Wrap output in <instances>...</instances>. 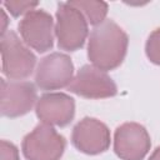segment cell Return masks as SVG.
<instances>
[{"label": "cell", "instance_id": "cell-1", "mask_svg": "<svg viewBox=\"0 0 160 160\" xmlns=\"http://www.w3.org/2000/svg\"><path fill=\"white\" fill-rule=\"evenodd\" d=\"M126 32L111 19L96 25L89 36L88 58L95 68L109 71L119 68L128 51Z\"/></svg>", "mask_w": 160, "mask_h": 160}, {"label": "cell", "instance_id": "cell-2", "mask_svg": "<svg viewBox=\"0 0 160 160\" xmlns=\"http://www.w3.org/2000/svg\"><path fill=\"white\" fill-rule=\"evenodd\" d=\"M1 69L2 74L10 80H21L29 78L35 68L36 56L20 40L18 34L8 30L0 38Z\"/></svg>", "mask_w": 160, "mask_h": 160}, {"label": "cell", "instance_id": "cell-3", "mask_svg": "<svg viewBox=\"0 0 160 160\" xmlns=\"http://www.w3.org/2000/svg\"><path fill=\"white\" fill-rule=\"evenodd\" d=\"M55 16V36L59 49L65 51L81 49L89 34L88 20L84 14L69 1L58 4Z\"/></svg>", "mask_w": 160, "mask_h": 160}, {"label": "cell", "instance_id": "cell-4", "mask_svg": "<svg viewBox=\"0 0 160 160\" xmlns=\"http://www.w3.org/2000/svg\"><path fill=\"white\" fill-rule=\"evenodd\" d=\"M66 141L52 125L41 122L26 134L21 150L26 160H60L65 151Z\"/></svg>", "mask_w": 160, "mask_h": 160}, {"label": "cell", "instance_id": "cell-5", "mask_svg": "<svg viewBox=\"0 0 160 160\" xmlns=\"http://www.w3.org/2000/svg\"><path fill=\"white\" fill-rule=\"evenodd\" d=\"M68 90L85 99H105L118 94L115 81L94 65H82L72 78Z\"/></svg>", "mask_w": 160, "mask_h": 160}, {"label": "cell", "instance_id": "cell-6", "mask_svg": "<svg viewBox=\"0 0 160 160\" xmlns=\"http://www.w3.org/2000/svg\"><path fill=\"white\" fill-rule=\"evenodd\" d=\"M21 40L38 52H45L54 46V20L45 10L28 12L18 25Z\"/></svg>", "mask_w": 160, "mask_h": 160}, {"label": "cell", "instance_id": "cell-7", "mask_svg": "<svg viewBox=\"0 0 160 160\" xmlns=\"http://www.w3.org/2000/svg\"><path fill=\"white\" fill-rule=\"evenodd\" d=\"M74 78V64L69 55L51 52L42 58L35 72V84L41 90L68 88Z\"/></svg>", "mask_w": 160, "mask_h": 160}, {"label": "cell", "instance_id": "cell-8", "mask_svg": "<svg viewBox=\"0 0 160 160\" xmlns=\"http://www.w3.org/2000/svg\"><path fill=\"white\" fill-rule=\"evenodd\" d=\"M0 84V110L6 118L28 114L38 101L36 89L30 81L1 79Z\"/></svg>", "mask_w": 160, "mask_h": 160}, {"label": "cell", "instance_id": "cell-9", "mask_svg": "<svg viewBox=\"0 0 160 160\" xmlns=\"http://www.w3.org/2000/svg\"><path fill=\"white\" fill-rule=\"evenodd\" d=\"M151 146L148 130L138 122H124L114 134V151L121 160H142Z\"/></svg>", "mask_w": 160, "mask_h": 160}, {"label": "cell", "instance_id": "cell-10", "mask_svg": "<svg viewBox=\"0 0 160 160\" xmlns=\"http://www.w3.org/2000/svg\"><path fill=\"white\" fill-rule=\"evenodd\" d=\"M110 130L95 118L81 119L72 129L71 142L76 150L86 155H98L110 146Z\"/></svg>", "mask_w": 160, "mask_h": 160}, {"label": "cell", "instance_id": "cell-11", "mask_svg": "<svg viewBox=\"0 0 160 160\" xmlns=\"http://www.w3.org/2000/svg\"><path fill=\"white\" fill-rule=\"evenodd\" d=\"M35 112L41 122L62 128L74 119L75 101L65 92H45L36 101Z\"/></svg>", "mask_w": 160, "mask_h": 160}, {"label": "cell", "instance_id": "cell-12", "mask_svg": "<svg viewBox=\"0 0 160 160\" xmlns=\"http://www.w3.org/2000/svg\"><path fill=\"white\" fill-rule=\"evenodd\" d=\"M75 8H78L84 16L86 18V20L91 24V25H99L102 21H105L106 19V14H108V4L104 1H90V0H74L70 1Z\"/></svg>", "mask_w": 160, "mask_h": 160}, {"label": "cell", "instance_id": "cell-13", "mask_svg": "<svg viewBox=\"0 0 160 160\" xmlns=\"http://www.w3.org/2000/svg\"><path fill=\"white\" fill-rule=\"evenodd\" d=\"M145 54L152 64L160 65V28L149 35L145 44Z\"/></svg>", "mask_w": 160, "mask_h": 160}, {"label": "cell", "instance_id": "cell-14", "mask_svg": "<svg viewBox=\"0 0 160 160\" xmlns=\"http://www.w3.org/2000/svg\"><path fill=\"white\" fill-rule=\"evenodd\" d=\"M38 1H4L2 6L14 16L18 18L20 15H26L28 12H30L31 10H35L34 8L38 6Z\"/></svg>", "mask_w": 160, "mask_h": 160}, {"label": "cell", "instance_id": "cell-15", "mask_svg": "<svg viewBox=\"0 0 160 160\" xmlns=\"http://www.w3.org/2000/svg\"><path fill=\"white\" fill-rule=\"evenodd\" d=\"M0 160H19L18 148L10 141L1 140V142H0Z\"/></svg>", "mask_w": 160, "mask_h": 160}, {"label": "cell", "instance_id": "cell-16", "mask_svg": "<svg viewBox=\"0 0 160 160\" xmlns=\"http://www.w3.org/2000/svg\"><path fill=\"white\" fill-rule=\"evenodd\" d=\"M1 15H2V26H1V35H4L8 29H6V24H8V18H6V14L4 11V9L1 10Z\"/></svg>", "mask_w": 160, "mask_h": 160}, {"label": "cell", "instance_id": "cell-17", "mask_svg": "<svg viewBox=\"0 0 160 160\" xmlns=\"http://www.w3.org/2000/svg\"><path fill=\"white\" fill-rule=\"evenodd\" d=\"M148 160H160V146H158V148L152 151V154L150 155V158H149Z\"/></svg>", "mask_w": 160, "mask_h": 160}]
</instances>
